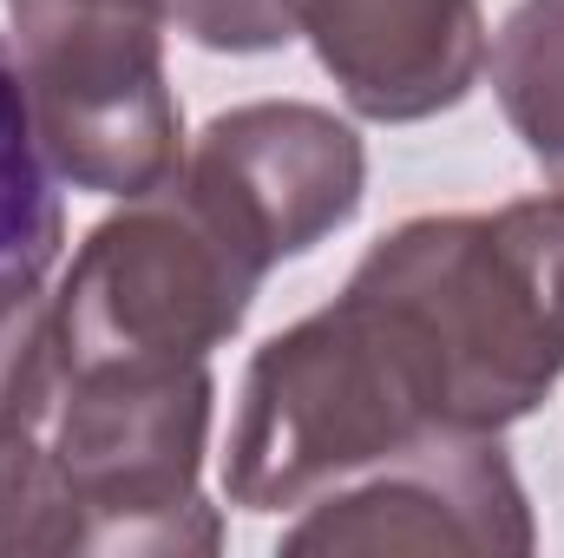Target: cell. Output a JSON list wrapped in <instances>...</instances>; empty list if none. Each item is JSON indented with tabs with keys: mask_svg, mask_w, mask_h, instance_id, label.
I'll list each match as a JSON object with an SVG mask.
<instances>
[{
	"mask_svg": "<svg viewBox=\"0 0 564 558\" xmlns=\"http://www.w3.org/2000/svg\"><path fill=\"white\" fill-rule=\"evenodd\" d=\"M564 375V191L408 217L243 375L224 493L308 506L426 440L506 433Z\"/></svg>",
	"mask_w": 564,
	"mask_h": 558,
	"instance_id": "obj_1",
	"label": "cell"
},
{
	"mask_svg": "<svg viewBox=\"0 0 564 558\" xmlns=\"http://www.w3.org/2000/svg\"><path fill=\"white\" fill-rule=\"evenodd\" d=\"M210 395V362L66 368L53 433L0 447V558L217 552L224 519L197 493Z\"/></svg>",
	"mask_w": 564,
	"mask_h": 558,
	"instance_id": "obj_2",
	"label": "cell"
},
{
	"mask_svg": "<svg viewBox=\"0 0 564 558\" xmlns=\"http://www.w3.org/2000/svg\"><path fill=\"white\" fill-rule=\"evenodd\" d=\"M270 264L171 171L126 197L73 257L53 296L66 368H184L224 348Z\"/></svg>",
	"mask_w": 564,
	"mask_h": 558,
	"instance_id": "obj_3",
	"label": "cell"
},
{
	"mask_svg": "<svg viewBox=\"0 0 564 558\" xmlns=\"http://www.w3.org/2000/svg\"><path fill=\"white\" fill-rule=\"evenodd\" d=\"M13 66L53 178L144 197L184 164L158 0H7Z\"/></svg>",
	"mask_w": 564,
	"mask_h": 558,
	"instance_id": "obj_4",
	"label": "cell"
},
{
	"mask_svg": "<svg viewBox=\"0 0 564 558\" xmlns=\"http://www.w3.org/2000/svg\"><path fill=\"white\" fill-rule=\"evenodd\" d=\"M177 178L276 270L361 211L368 151L355 126H341L322 106L257 99L217 112L184 151Z\"/></svg>",
	"mask_w": 564,
	"mask_h": 558,
	"instance_id": "obj_5",
	"label": "cell"
},
{
	"mask_svg": "<svg viewBox=\"0 0 564 558\" xmlns=\"http://www.w3.org/2000/svg\"><path fill=\"white\" fill-rule=\"evenodd\" d=\"M539 546L525 486L499 433L426 440L355 473L348 493L308 500V519L282 533V552H492L525 558Z\"/></svg>",
	"mask_w": 564,
	"mask_h": 558,
	"instance_id": "obj_6",
	"label": "cell"
},
{
	"mask_svg": "<svg viewBox=\"0 0 564 558\" xmlns=\"http://www.w3.org/2000/svg\"><path fill=\"white\" fill-rule=\"evenodd\" d=\"M348 112L414 126L453 112L486 73L479 0H282Z\"/></svg>",
	"mask_w": 564,
	"mask_h": 558,
	"instance_id": "obj_7",
	"label": "cell"
},
{
	"mask_svg": "<svg viewBox=\"0 0 564 558\" xmlns=\"http://www.w3.org/2000/svg\"><path fill=\"white\" fill-rule=\"evenodd\" d=\"M66 217L53 191V164L33 139V112L20 93V66L0 40V296L46 282L59 257Z\"/></svg>",
	"mask_w": 564,
	"mask_h": 558,
	"instance_id": "obj_8",
	"label": "cell"
},
{
	"mask_svg": "<svg viewBox=\"0 0 564 558\" xmlns=\"http://www.w3.org/2000/svg\"><path fill=\"white\" fill-rule=\"evenodd\" d=\"M492 93L532 164L564 191V0H519L492 40Z\"/></svg>",
	"mask_w": 564,
	"mask_h": 558,
	"instance_id": "obj_9",
	"label": "cell"
},
{
	"mask_svg": "<svg viewBox=\"0 0 564 558\" xmlns=\"http://www.w3.org/2000/svg\"><path fill=\"white\" fill-rule=\"evenodd\" d=\"M59 382L66 362H59L53 296L40 282L0 296V447H20L53 420Z\"/></svg>",
	"mask_w": 564,
	"mask_h": 558,
	"instance_id": "obj_10",
	"label": "cell"
},
{
	"mask_svg": "<svg viewBox=\"0 0 564 558\" xmlns=\"http://www.w3.org/2000/svg\"><path fill=\"white\" fill-rule=\"evenodd\" d=\"M158 7L164 26H177L210 53H276L282 40H295L282 0H158Z\"/></svg>",
	"mask_w": 564,
	"mask_h": 558,
	"instance_id": "obj_11",
	"label": "cell"
}]
</instances>
